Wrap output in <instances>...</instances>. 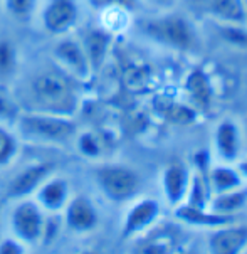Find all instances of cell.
Returning <instances> with one entry per match:
<instances>
[{"label": "cell", "mask_w": 247, "mask_h": 254, "mask_svg": "<svg viewBox=\"0 0 247 254\" xmlns=\"http://www.w3.org/2000/svg\"><path fill=\"white\" fill-rule=\"evenodd\" d=\"M77 81L62 72L58 66L39 69L14 91L22 111L71 116L79 110V88Z\"/></svg>", "instance_id": "1"}, {"label": "cell", "mask_w": 247, "mask_h": 254, "mask_svg": "<svg viewBox=\"0 0 247 254\" xmlns=\"http://www.w3.org/2000/svg\"><path fill=\"white\" fill-rule=\"evenodd\" d=\"M138 31L153 44L177 53L192 54L202 46L200 31L187 14L170 8L155 15L145 17L138 22Z\"/></svg>", "instance_id": "2"}, {"label": "cell", "mask_w": 247, "mask_h": 254, "mask_svg": "<svg viewBox=\"0 0 247 254\" xmlns=\"http://www.w3.org/2000/svg\"><path fill=\"white\" fill-rule=\"evenodd\" d=\"M14 130L20 141H29L39 146L72 145L77 135V123L71 116L22 111L14 123Z\"/></svg>", "instance_id": "3"}, {"label": "cell", "mask_w": 247, "mask_h": 254, "mask_svg": "<svg viewBox=\"0 0 247 254\" xmlns=\"http://www.w3.org/2000/svg\"><path fill=\"white\" fill-rule=\"evenodd\" d=\"M93 180L99 193L111 204H128L140 195V174L120 162H101L94 167Z\"/></svg>", "instance_id": "4"}, {"label": "cell", "mask_w": 247, "mask_h": 254, "mask_svg": "<svg viewBox=\"0 0 247 254\" xmlns=\"http://www.w3.org/2000/svg\"><path fill=\"white\" fill-rule=\"evenodd\" d=\"M46 216L47 214L39 207L32 197L12 200L7 216L8 236L20 241L27 248L39 246L44 238Z\"/></svg>", "instance_id": "5"}, {"label": "cell", "mask_w": 247, "mask_h": 254, "mask_svg": "<svg viewBox=\"0 0 247 254\" xmlns=\"http://www.w3.org/2000/svg\"><path fill=\"white\" fill-rule=\"evenodd\" d=\"M162 214L163 207L158 199L148 195H138L136 199L128 202V207L121 219V239L131 243L133 239L146 234L162 221Z\"/></svg>", "instance_id": "6"}, {"label": "cell", "mask_w": 247, "mask_h": 254, "mask_svg": "<svg viewBox=\"0 0 247 254\" xmlns=\"http://www.w3.org/2000/svg\"><path fill=\"white\" fill-rule=\"evenodd\" d=\"M185 246L187 243L180 224L160 221L151 231L131 241L129 254H177Z\"/></svg>", "instance_id": "7"}, {"label": "cell", "mask_w": 247, "mask_h": 254, "mask_svg": "<svg viewBox=\"0 0 247 254\" xmlns=\"http://www.w3.org/2000/svg\"><path fill=\"white\" fill-rule=\"evenodd\" d=\"M212 150L217 162L237 163L246 153V143L242 136L241 122L234 118H222L214 127Z\"/></svg>", "instance_id": "8"}, {"label": "cell", "mask_w": 247, "mask_h": 254, "mask_svg": "<svg viewBox=\"0 0 247 254\" xmlns=\"http://www.w3.org/2000/svg\"><path fill=\"white\" fill-rule=\"evenodd\" d=\"M62 226L71 234L88 236L99 227L101 216H99L98 205L86 193H72L71 200L61 212Z\"/></svg>", "instance_id": "9"}, {"label": "cell", "mask_w": 247, "mask_h": 254, "mask_svg": "<svg viewBox=\"0 0 247 254\" xmlns=\"http://www.w3.org/2000/svg\"><path fill=\"white\" fill-rule=\"evenodd\" d=\"M53 59L61 71L71 76L72 79H76L77 83L86 81L93 74L88 56L82 49L79 39H72L69 36L59 37V41L56 42L53 49Z\"/></svg>", "instance_id": "10"}, {"label": "cell", "mask_w": 247, "mask_h": 254, "mask_svg": "<svg viewBox=\"0 0 247 254\" xmlns=\"http://www.w3.org/2000/svg\"><path fill=\"white\" fill-rule=\"evenodd\" d=\"M81 19L77 0H47L41 12V22L47 34L54 37L69 36Z\"/></svg>", "instance_id": "11"}, {"label": "cell", "mask_w": 247, "mask_h": 254, "mask_svg": "<svg viewBox=\"0 0 247 254\" xmlns=\"http://www.w3.org/2000/svg\"><path fill=\"white\" fill-rule=\"evenodd\" d=\"M54 174V165L49 162H36L29 163L24 169H20L17 174L5 184L3 197L7 200H19L32 197L44 180L49 175Z\"/></svg>", "instance_id": "12"}, {"label": "cell", "mask_w": 247, "mask_h": 254, "mask_svg": "<svg viewBox=\"0 0 247 254\" xmlns=\"http://www.w3.org/2000/svg\"><path fill=\"white\" fill-rule=\"evenodd\" d=\"M192 174L193 170L182 160H172L163 167L160 187H162L163 200L168 207L175 209L177 205L185 202L190 182H192Z\"/></svg>", "instance_id": "13"}, {"label": "cell", "mask_w": 247, "mask_h": 254, "mask_svg": "<svg viewBox=\"0 0 247 254\" xmlns=\"http://www.w3.org/2000/svg\"><path fill=\"white\" fill-rule=\"evenodd\" d=\"M209 254H242L247 248V224L232 221L209 231L207 234Z\"/></svg>", "instance_id": "14"}, {"label": "cell", "mask_w": 247, "mask_h": 254, "mask_svg": "<svg viewBox=\"0 0 247 254\" xmlns=\"http://www.w3.org/2000/svg\"><path fill=\"white\" fill-rule=\"evenodd\" d=\"M72 197V187L67 179L61 175H49L39 185L32 199L46 214H61Z\"/></svg>", "instance_id": "15"}, {"label": "cell", "mask_w": 247, "mask_h": 254, "mask_svg": "<svg viewBox=\"0 0 247 254\" xmlns=\"http://www.w3.org/2000/svg\"><path fill=\"white\" fill-rule=\"evenodd\" d=\"M173 221H177L180 226L212 231L219 226H224V224L237 221V219L224 217L220 214L214 212L210 207H197V205H190L184 202V204L177 205L173 209Z\"/></svg>", "instance_id": "16"}, {"label": "cell", "mask_w": 247, "mask_h": 254, "mask_svg": "<svg viewBox=\"0 0 247 254\" xmlns=\"http://www.w3.org/2000/svg\"><path fill=\"white\" fill-rule=\"evenodd\" d=\"M207 180H209L212 195L220 192H227L247 184L242 177L237 163H222L215 162L207 169Z\"/></svg>", "instance_id": "17"}, {"label": "cell", "mask_w": 247, "mask_h": 254, "mask_svg": "<svg viewBox=\"0 0 247 254\" xmlns=\"http://www.w3.org/2000/svg\"><path fill=\"white\" fill-rule=\"evenodd\" d=\"M209 207L224 217L237 219L241 212L247 210V184L227 192L214 193Z\"/></svg>", "instance_id": "18"}, {"label": "cell", "mask_w": 247, "mask_h": 254, "mask_svg": "<svg viewBox=\"0 0 247 254\" xmlns=\"http://www.w3.org/2000/svg\"><path fill=\"white\" fill-rule=\"evenodd\" d=\"M111 36L113 34L106 31V29H89L84 34V37L79 39L82 49H84L86 56H88V61L91 64L93 72L98 71L105 64V59L111 46Z\"/></svg>", "instance_id": "19"}, {"label": "cell", "mask_w": 247, "mask_h": 254, "mask_svg": "<svg viewBox=\"0 0 247 254\" xmlns=\"http://www.w3.org/2000/svg\"><path fill=\"white\" fill-rule=\"evenodd\" d=\"M205 10L214 22L246 24V0H205Z\"/></svg>", "instance_id": "20"}, {"label": "cell", "mask_w": 247, "mask_h": 254, "mask_svg": "<svg viewBox=\"0 0 247 254\" xmlns=\"http://www.w3.org/2000/svg\"><path fill=\"white\" fill-rule=\"evenodd\" d=\"M185 88L190 98V103L195 110L205 111L212 105V88L209 77L202 69H193L185 81Z\"/></svg>", "instance_id": "21"}, {"label": "cell", "mask_w": 247, "mask_h": 254, "mask_svg": "<svg viewBox=\"0 0 247 254\" xmlns=\"http://www.w3.org/2000/svg\"><path fill=\"white\" fill-rule=\"evenodd\" d=\"M20 145L22 141L19 140L14 127L5 123H0V170L10 167L19 157Z\"/></svg>", "instance_id": "22"}, {"label": "cell", "mask_w": 247, "mask_h": 254, "mask_svg": "<svg viewBox=\"0 0 247 254\" xmlns=\"http://www.w3.org/2000/svg\"><path fill=\"white\" fill-rule=\"evenodd\" d=\"M22 113L14 91L7 88V83L0 81V123L14 127L15 120Z\"/></svg>", "instance_id": "23"}, {"label": "cell", "mask_w": 247, "mask_h": 254, "mask_svg": "<svg viewBox=\"0 0 247 254\" xmlns=\"http://www.w3.org/2000/svg\"><path fill=\"white\" fill-rule=\"evenodd\" d=\"M17 47L8 39H0V81L7 83L8 77H12L17 71Z\"/></svg>", "instance_id": "24"}, {"label": "cell", "mask_w": 247, "mask_h": 254, "mask_svg": "<svg viewBox=\"0 0 247 254\" xmlns=\"http://www.w3.org/2000/svg\"><path fill=\"white\" fill-rule=\"evenodd\" d=\"M219 37L229 46L247 49V25L246 24H220L215 22Z\"/></svg>", "instance_id": "25"}, {"label": "cell", "mask_w": 247, "mask_h": 254, "mask_svg": "<svg viewBox=\"0 0 247 254\" xmlns=\"http://www.w3.org/2000/svg\"><path fill=\"white\" fill-rule=\"evenodd\" d=\"M5 14L17 22H27L36 14L39 0H2Z\"/></svg>", "instance_id": "26"}, {"label": "cell", "mask_w": 247, "mask_h": 254, "mask_svg": "<svg viewBox=\"0 0 247 254\" xmlns=\"http://www.w3.org/2000/svg\"><path fill=\"white\" fill-rule=\"evenodd\" d=\"M77 152L84 155L86 158H98L103 153V143L99 136L93 131H77L76 140L72 143Z\"/></svg>", "instance_id": "27"}, {"label": "cell", "mask_w": 247, "mask_h": 254, "mask_svg": "<svg viewBox=\"0 0 247 254\" xmlns=\"http://www.w3.org/2000/svg\"><path fill=\"white\" fill-rule=\"evenodd\" d=\"M88 3L94 10L106 12V10H121L131 14L140 8L141 0H88Z\"/></svg>", "instance_id": "28"}, {"label": "cell", "mask_w": 247, "mask_h": 254, "mask_svg": "<svg viewBox=\"0 0 247 254\" xmlns=\"http://www.w3.org/2000/svg\"><path fill=\"white\" fill-rule=\"evenodd\" d=\"M0 254H29V248L12 236H0Z\"/></svg>", "instance_id": "29"}, {"label": "cell", "mask_w": 247, "mask_h": 254, "mask_svg": "<svg viewBox=\"0 0 247 254\" xmlns=\"http://www.w3.org/2000/svg\"><path fill=\"white\" fill-rule=\"evenodd\" d=\"M141 3H148L150 7H153V8H157L158 12H162V10L175 8V5L179 3V0H141Z\"/></svg>", "instance_id": "30"}, {"label": "cell", "mask_w": 247, "mask_h": 254, "mask_svg": "<svg viewBox=\"0 0 247 254\" xmlns=\"http://www.w3.org/2000/svg\"><path fill=\"white\" fill-rule=\"evenodd\" d=\"M237 167H239V170H241L242 177H244V180L247 182V152L244 153V157H242L241 160L237 162Z\"/></svg>", "instance_id": "31"}, {"label": "cell", "mask_w": 247, "mask_h": 254, "mask_svg": "<svg viewBox=\"0 0 247 254\" xmlns=\"http://www.w3.org/2000/svg\"><path fill=\"white\" fill-rule=\"evenodd\" d=\"M241 128H242V136H244V143H246V152H247V118H244L241 122Z\"/></svg>", "instance_id": "32"}, {"label": "cell", "mask_w": 247, "mask_h": 254, "mask_svg": "<svg viewBox=\"0 0 247 254\" xmlns=\"http://www.w3.org/2000/svg\"><path fill=\"white\" fill-rule=\"evenodd\" d=\"M177 254H198L197 251H195V249L193 248H190L188 246V244H187V246H185L184 249H182V251L180 253H177Z\"/></svg>", "instance_id": "33"}, {"label": "cell", "mask_w": 247, "mask_h": 254, "mask_svg": "<svg viewBox=\"0 0 247 254\" xmlns=\"http://www.w3.org/2000/svg\"><path fill=\"white\" fill-rule=\"evenodd\" d=\"M76 254H101L98 251H91V249H88V251H81V253H76Z\"/></svg>", "instance_id": "34"}, {"label": "cell", "mask_w": 247, "mask_h": 254, "mask_svg": "<svg viewBox=\"0 0 247 254\" xmlns=\"http://www.w3.org/2000/svg\"><path fill=\"white\" fill-rule=\"evenodd\" d=\"M246 25H247V0H246Z\"/></svg>", "instance_id": "35"}, {"label": "cell", "mask_w": 247, "mask_h": 254, "mask_svg": "<svg viewBox=\"0 0 247 254\" xmlns=\"http://www.w3.org/2000/svg\"><path fill=\"white\" fill-rule=\"evenodd\" d=\"M242 254H247V248L244 249V251H242Z\"/></svg>", "instance_id": "36"}]
</instances>
